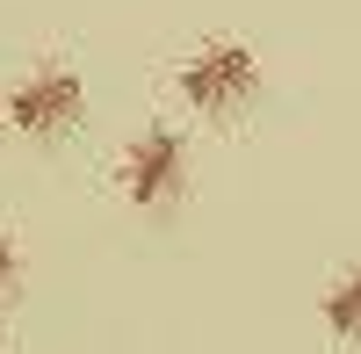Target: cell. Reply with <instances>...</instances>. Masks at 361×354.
Returning a JSON list of instances; mask_svg holds the SVG:
<instances>
[{
  "instance_id": "cell-2",
  "label": "cell",
  "mask_w": 361,
  "mask_h": 354,
  "mask_svg": "<svg viewBox=\"0 0 361 354\" xmlns=\"http://www.w3.org/2000/svg\"><path fill=\"white\" fill-rule=\"evenodd\" d=\"M253 94H260V58L238 37H217V44H202L195 58H180V102H188V109L238 116Z\"/></svg>"
},
{
  "instance_id": "cell-3",
  "label": "cell",
  "mask_w": 361,
  "mask_h": 354,
  "mask_svg": "<svg viewBox=\"0 0 361 354\" xmlns=\"http://www.w3.org/2000/svg\"><path fill=\"white\" fill-rule=\"evenodd\" d=\"M0 109H8V123L22 138H66L87 116V87H80L73 66H29L8 94H0Z\"/></svg>"
},
{
  "instance_id": "cell-1",
  "label": "cell",
  "mask_w": 361,
  "mask_h": 354,
  "mask_svg": "<svg viewBox=\"0 0 361 354\" xmlns=\"http://www.w3.org/2000/svg\"><path fill=\"white\" fill-rule=\"evenodd\" d=\"M116 188H123L130 210H173L180 188H188V138L173 123H145L130 145H123V166H116Z\"/></svg>"
},
{
  "instance_id": "cell-4",
  "label": "cell",
  "mask_w": 361,
  "mask_h": 354,
  "mask_svg": "<svg viewBox=\"0 0 361 354\" xmlns=\"http://www.w3.org/2000/svg\"><path fill=\"white\" fill-rule=\"evenodd\" d=\"M318 318H325V333H333V340L361 347V268H347V275H333V282H325Z\"/></svg>"
},
{
  "instance_id": "cell-5",
  "label": "cell",
  "mask_w": 361,
  "mask_h": 354,
  "mask_svg": "<svg viewBox=\"0 0 361 354\" xmlns=\"http://www.w3.org/2000/svg\"><path fill=\"white\" fill-rule=\"evenodd\" d=\"M15 282H22V253L0 239V297H15Z\"/></svg>"
},
{
  "instance_id": "cell-6",
  "label": "cell",
  "mask_w": 361,
  "mask_h": 354,
  "mask_svg": "<svg viewBox=\"0 0 361 354\" xmlns=\"http://www.w3.org/2000/svg\"><path fill=\"white\" fill-rule=\"evenodd\" d=\"M0 130H8V109H0Z\"/></svg>"
}]
</instances>
